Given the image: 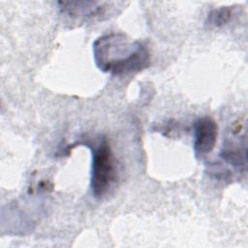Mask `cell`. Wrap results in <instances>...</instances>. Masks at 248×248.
<instances>
[{"label": "cell", "mask_w": 248, "mask_h": 248, "mask_svg": "<svg viewBox=\"0 0 248 248\" xmlns=\"http://www.w3.org/2000/svg\"><path fill=\"white\" fill-rule=\"evenodd\" d=\"M93 56L98 69L112 76L140 72L150 64V52L140 41H131L123 33H110L93 43Z\"/></svg>", "instance_id": "1"}, {"label": "cell", "mask_w": 248, "mask_h": 248, "mask_svg": "<svg viewBox=\"0 0 248 248\" xmlns=\"http://www.w3.org/2000/svg\"><path fill=\"white\" fill-rule=\"evenodd\" d=\"M90 149L92 151L91 191L94 197L103 198L116 182V161L106 139L100 140L97 145L90 147Z\"/></svg>", "instance_id": "2"}, {"label": "cell", "mask_w": 248, "mask_h": 248, "mask_svg": "<svg viewBox=\"0 0 248 248\" xmlns=\"http://www.w3.org/2000/svg\"><path fill=\"white\" fill-rule=\"evenodd\" d=\"M218 138V126L216 122L204 116L198 119L194 126V151L198 158L206 156L216 144Z\"/></svg>", "instance_id": "3"}, {"label": "cell", "mask_w": 248, "mask_h": 248, "mask_svg": "<svg viewBox=\"0 0 248 248\" xmlns=\"http://www.w3.org/2000/svg\"><path fill=\"white\" fill-rule=\"evenodd\" d=\"M63 13L74 17H91L101 14L102 6L96 2H59Z\"/></svg>", "instance_id": "4"}, {"label": "cell", "mask_w": 248, "mask_h": 248, "mask_svg": "<svg viewBox=\"0 0 248 248\" xmlns=\"http://www.w3.org/2000/svg\"><path fill=\"white\" fill-rule=\"evenodd\" d=\"M232 14V7H221L219 9H215L208 14L206 23L214 27H220L231 20Z\"/></svg>", "instance_id": "5"}]
</instances>
